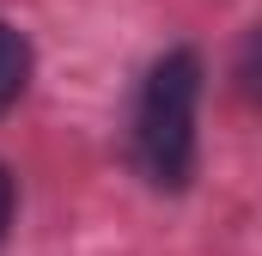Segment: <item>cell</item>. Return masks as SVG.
Instances as JSON below:
<instances>
[{
    "mask_svg": "<svg viewBox=\"0 0 262 256\" xmlns=\"http://www.w3.org/2000/svg\"><path fill=\"white\" fill-rule=\"evenodd\" d=\"M195 104H201V61L195 49H171L146 73L134 104V159L146 183L183 189L195 171Z\"/></svg>",
    "mask_w": 262,
    "mask_h": 256,
    "instance_id": "cell-1",
    "label": "cell"
},
{
    "mask_svg": "<svg viewBox=\"0 0 262 256\" xmlns=\"http://www.w3.org/2000/svg\"><path fill=\"white\" fill-rule=\"evenodd\" d=\"M25 79H31V49H25V37L0 18V110H12V104H18Z\"/></svg>",
    "mask_w": 262,
    "mask_h": 256,
    "instance_id": "cell-2",
    "label": "cell"
},
{
    "mask_svg": "<svg viewBox=\"0 0 262 256\" xmlns=\"http://www.w3.org/2000/svg\"><path fill=\"white\" fill-rule=\"evenodd\" d=\"M6 226H12V177L0 165V238H6Z\"/></svg>",
    "mask_w": 262,
    "mask_h": 256,
    "instance_id": "cell-3",
    "label": "cell"
}]
</instances>
